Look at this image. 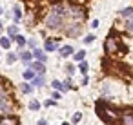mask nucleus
Listing matches in <instances>:
<instances>
[{
	"mask_svg": "<svg viewBox=\"0 0 133 125\" xmlns=\"http://www.w3.org/2000/svg\"><path fill=\"white\" fill-rule=\"evenodd\" d=\"M15 40H17V44H18L20 47H24V44H26V38H24V36L18 35V36H15Z\"/></svg>",
	"mask_w": 133,
	"mask_h": 125,
	"instance_id": "a878e982",
	"label": "nucleus"
},
{
	"mask_svg": "<svg viewBox=\"0 0 133 125\" xmlns=\"http://www.w3.org/2000/svg\"><path fill=\"white\" fill-rule=\"evenodd\" d=\"M18 58H20L22 62H29V60L33 58V53H29V51H24V53H20V54H18Z\"/></svg>",
	"mask_w": 133,
	"mask_h": 125,
	"instance_id": "f8f14e48",
	"label": "nucleus"
},
{
	"mask_svg": "<svg viewBox=\"0 0 133 125\" xmlns=\"http://www.w3.org/2000/svg\"><path fill=\"white\" fill-rule=\"evenodd\" d=\"M78 69H80V73L86 76V73H88V69H89V65H88V62H80V65H78Z\"/></svg>",
	"mask_w": 133,
	"mask_h": 125,
	"instance_id": "aec40b11",
	"label": "nucleus"
},
{
	"mask_svg": "<svg viewBox=\"0 0 133 125\" xmlns=\"http://www.w3.org/2000/svg\"><path fill=\"white\" fill-rule=\"evenodd\" d=\"M93 40H95V36H93V35H88V36L84 38V44H91Z\"/></svg>",
	"mask_w": 133,
	"mask_h": 125,
	"instance_id": "bb28decb",
	"label": "nucleus"
},
{
	"mask_svg": "<svg viewBox=\"0 0 133 125\" xmlns=\"http://www.w3.org/2000/svg\"><path fill=\"white\" fill-rule=\"evenodd\" d=\"M0 83H4V78H2V76H0Z\"/></svg>",
	"mask_w": 133,
	"mask_h": 125,
	"instance_id": "c9c22d12",
	"label": "nucleus"
},
{
	"mask_svg": "<svg viewBox=\"0 0 133 125\" xmlns=\"http://www.w3.org/2000/svg\"><path fill=\"white\" fill-rule=\"evenodd\" d=\"M80 29H82V26H80V24H73V27H69L66 33H68L69 36H77V35L80 33Z\"/></svg>",
	"mask_w": 133,
	"mask_h": 125,
	"instance_id": "6e6552de",
	"label": "nucleus"
},
{
	"mask_svg": "<svg viewBox=\"0 0 133 125\" xmlns=\"http://www.w3.org/2000/svg\"><path fill=\"white\" fill-rule=\"evenodd\" d=\"M53 89H57V91H68V87L62 82H58V80H53Z\"/></svg>",
	"mask_w": 133,
	"mask_h": 125,
	"instance_id": "4468645a",
	"label": "nucleus"
},
{
	"mask_svg": "<svg viewBox=\"0 0 133 125\" xmlns=\"http://www.w3.org/2000/svg\"><path fill=\"white\" fill-rule=\"evenodd\" d=\"M62 20H64V18H62L60 15H57V13L51 11V13L48 15V18H46V26H48L49 29H60V27H62Z\"/></svg>",
	"mask_w": 133,
	"mask_h": 125,
	"instance_id": "7ed1b4c3",
	"label": "nucleus"
},
{
	"mask_svg": "<svg viewBox=\"0 0 133 125\" xmlns=\"http://www.w3.org/2000/svg\"><path fill=\"white\" fill-rule=\"evenodd\" d=\"M131 22H133V17H131Z\"/></svg>",
	"mask_w": 133,
	"mask_h": 125,
	"instance_id": "58836bf2",
	"label": "nucleus"
},
{
	"mask_svg": "<svg viewBox=\"0 0 133 125\" xmlns=\"http://www.w3.org/2000/svg\"><path fill=\"white\" fill-rule=\"evenodd\" d=\"M31 69H33V71H37L40 76H44V73H46V67H44V64H40V62L31 64Z\"/></svg>",
	"mask_w": 133,
	"mask_h": 125,
	"instance_id": "0eeeda50",
	"label": "nucleus"
},
{
	"mask_svg": "<svg viewBox=\"0 0 133 125\" xmlns=\"http://www.w3.org/2000/svg\"><path fill=\"white\" fill-rule=\"evenodd\" d=\"M69 15L71 17H75V18H84V9H82V6H71L69 7Z\"/></svg>",
	"mask_w": 133,
	"mask_h": 125,
	"instance_id": "39448f33",
	"label": "nucleus"
},
{
	"mask_svg": "<svg viewBox=\"0 0 133 125\" xmlns=\"http://www.w3.org/2000/svg\"><path fill=\"white\" fill-rule=\"evenodd\" d=\"M8 35L9 36H18V27L17 26H9L8 27Z\"/></svg>",
	"mask_w": 133,
	"mask_h": 125,
	"instance_id": "dca6fc26",
	"label": "nucleus"
},
{
	"mask_svg": "<svg viewBox=\"0 0 133 125\" xmlns=\"http://www.w3.org/2000/svg\"><path fill=\"white\" fill-rule=\"evenodd\" d=\"M120 15L126 17V18H131V17H133V7H126V9H122Z\"/></svg>",
	"mask_w": 133,
	"mask_h": 125,
	"instance_id": "f3484780",
	"label": "nucleus"
},
{
	"mask_svg": "<svg viewBox=\"0 0 133 125\" xmlns=\"http://www.w3.org/2000/svg\"><path fill=\"white\" fill-rule=\"evenodd\" d=\"M33 56H35V58H37L40 64H44V62H46V58H48V56H46V54H44L40 49H35V51H33Z\"/></svg>",
	"mask_w": 133,
	"mask_h": 125,
	"instance_id": "9b49d317",
	"label": "nucleus"
},
{
	"mask_svg": "<svg viewBox=\"0 0 133 125\" xmlns=\"http://www.w3.org/2000/svg\"><path fill=\"white\" fill-rule=\"evenodd\" d=\"M0 45H2L4 49H9L11 47V40L9 38H0Z\"/></svg>",
	"mask_w": 133,
	"mask_h": 125,
	"instance_id": "6ab92c4d",
	"label": "nucleus"
},
{
	"mask_svg": "<svg viewBox=\"0 0 133 125\" xmlns=\"http://www.w3.org/2000/svg\"><path fill=\"white\" fill-rule=\"evenodd\" d=\"M0 98H4V92H2V91H0Z\"/></svg>",
	"mask_w": 133,
	"mask_h": 125,
	"instance_id": "f704fd0d",
	"label": "nucleus"
},
{
	"mask_svg": "<svg viewBox=\"0 0 133 125\" xmlns=\"http://www.w3.org/2000/svg\"><path fill=\"white\" fill-rule=\"evenodd\" d=\"M97 112H98V116H100L104 121H108V123L117 121L118 116H120L115 109H111V107H109L108 103H104V101H98V103H97Z\"/></svg>",
	"mask_w": 133,
	"mask_h": 125,
	"instance_id": "f257e3e1",
	"label": "nucleus"
},
{
	"mask_svg": "<svg viewBox=\"0 0 133 125\" xmlns=\"http://www.w3.org/2000/svg\"><path fill=\"white\" fill-rule=\"evenodd\" d=\"M62 125H69V123H68V121H64V123H62Z\"/></svg>",
	"mask_w": 133,
	"mask_h": 125,
	"instance_id": "e433bc0d",
	"label": "nucleus"
},
{
	"mask_svg": "<svg viewBox=\"0 0 133 125\" xmlns=\"http://www.w3.org/2000/svg\"><path fill=\"white\" fill-rule=\"evenodd\" d=\"M73 56H75V60H78V62H84V56H86V51H78V53H75Z\"/></svg>",
	"mask_w": 133,
	"mask_h": 125,
	"instance_id": "4be33fe9",
	"label": "nucleus"
},
{
	"mask_svg": "<svg viewBox=\"0 0 133 125\" xmlns=\"http://www.w3.org/2000/svg\"><path fill=\"white\" fill-rule=\"evenodd\" d=\"M0 125H18V118L11 116V114H6V116L0 118Z\"/></svg>",
	"mask_w": 133,
	"mask_h": 125,
	"instance_id": "20e7f679",
	"label": "nucleus"
},
{
	"mask_svg": "<svg viewBox=\"0 0 133 125\" xmlns=\"http://www.w3.org/2000/svg\"><path fill=\"white\" fill-rule=\"evenodd\" d=\"M44 47H46V51H55L58 45H57V42H51V40H46V44H44Z\"/></svg>",
	"mask_w": 133,
	"mask_h": 125,
	"instance_id": "ddd939ff",
	"label": "nucleus"
},
{
	"mask_svg": "<svg viewBox=\"0 0 133 125\" xmlns=\"http://www.w3.org/2000/svg\"><path fill=\"white\" fill-rule=\"evenodd\" d=\"M33 85H35V87H42V85H44V76H35Z\"/></svg>",
	"mask_w": 133,
	"mask_h": 125,
	"instance_id": "a211bd4d",
	"label": "nucleus"
},
{
	"mask_svg": "<svg viewBox=\"0 0 133 125\" xmlns=\"http://www.w3.org/2000/svg\"><path fill=\"white\" fill-rule=\"evenodd\" d=\"M120 125H133V114L131 112H124L120 116Z\"/></svg>",
	"mask_w": 133,
	"mask_h": 125,
	"instance_id": "423d86ee",
	"label": "nucleus"
},
{
	"mask_svg": "<svg viewBox=\"0 0 133 125\" xmlns=\"http://www.w3.org/2000/svg\"><path fill=\"white\" fill-rule=\"evenodd\" d=\"M18 60V54H15V53H9L8 54V64H13V62H17Z\"/></svg>",
	"mask_w": 133,
	"mask_h": 125,
	"instance_id": "5701e85b",
	"label": "nucleus"
},
{
	"mask_svg": "<svg viewBox=\"0 0 133 125\" xmlns=\"http://www.w3.org/2000/svg\"><path fill=\"white\" fill-rule=\"evenodd\" d=\"M126 27H128V31H133V22H128Z\"/></svg>",
	"mask_w": 133,
	"mask_h": 125,
	"instance_id": "7c9ffc66",
	"label": "nucleus"
},
{
	"mask_svg": "<svg viewBox=\"0 0 133 125\" xmlns=\"http://www.w3.org/2000/svg\"><path fill=\"white\" fill-rule=\"evenodd\" d=\"M29 109H31V111H37V109H40V103H38L37 100H33V101H29Z\"/></svg>",
	"mask_w": 133,
	"mask_h": 125,
	"instance_id": "393cba45",
	"label": "nucleus"
},
{
	"mask_svg": "<svg viewBox=\"0 0 133 125\" xmlns=\"http://www.w3.org/2000/svg\"><path fill=\"white\" fill-rule=\"evenodd\" d=\"M20 89H22V92H26V94H28V92H31V91H33V87H31V85H29V83H22V87H20Z\"/></svg>",
	"mask_w": 133,
	"mask_h": 125,
	"instance_id": "b1692460",
	"label": "nucleus"
},
{
	"mask_svg": "<svg viewBox=\"0 0 133 125\" xmlns=\"http://www.w3.org/2000/svg\"><path fill=\"white\" fill-rule=\"evenodd\" d=\"M66 73H68V74H73V73H75V67H73V65H66Z\"/></svg>",
	"mask_w": 133,
	"mask_h": 125,
	"instance_id": "c85d7f7f",
	"label": "nucleus"
},
{
	"mask_svg": "<svg viewBox=\"0 0 133 125\" xmlns=\"http://www.w3.org/2000/svg\"><path fill=\"white\" fill-rule=\"evenodd\" d=\"M38 125H48V121L46 120H38Z\"/></svg>",
	"mask_w": 133,
	"mask_h": 125,
	"instance_id": "72a5a7b5",
	"label": "nucleus"
},
{
	"mask_svg": "<svg viewBox=\"0 0 133 125\" xmlns=\"http://www.w3.org/2000/svg\"><path fill=\"white\" fill-rule=\"evenodd\" d=\"M80 118H82V114H80V112H75V116H73V123H78Z\"/></svg>",
	"mask_w": 133,
	"mask_h": 125,
	"instance_id": "cd10ccee",
	"label": "nucleus"
},
{
	"mask_svg": "<svg viewBox=\"0 0 133 125\" xmlns=\"http://www.w3.org/2000/svg\"><path fill=\"white\" fill-rule=\"evenodd\" d=\"M0 31H2V24H0Z\"/></svg>",
	"mask_w": 133,
	"mask_h": 125,
	"instance_id": "4c0bfd02",
	"label": "nucleus"
},
{
	"mask_svg": "<svg viewBox=\"0 0 133 125\" xmlns=\"http://www.w3.org/2000/svg\"><path fill=\"white\" fill-rule=\"evenodd\" d=\"M13 11H15V13H13V17H15V20L18 22V20L22 18V11H20V7H18V6H17V7H15Z\"/></svg>",
	"mask_w": 133,
	"mask_h": 125,
	"instance_id": "412c9836",
	"label": "nucleus"
},
{
	"mask_svg": "<svg viewBox=\"0 0 133 125\" xmlns=\"http://www.w3.org/2000/svg\"><path fill=\"white\" fill-rule=\"evenodd\" d=\"M91 27H98V20H93L91 22Z\"/></svg>",
	"mask_w": 133,
	"mask_h": 125,
	"instance_id": "2f4dec72",
	"label": "nucleus"
},
{
	"mask_svg": "<svg viewBox=\"0 0 133 125\" xmlns=\"http://www.w3.org/2000/svg\"><path fill=\"white\" fill-rule=\"evenodd\" d=\"M24 78H26V80H35V71H33L31 67L26 69V71H24Z\"/></svg>",
	"mask_w": 133,
	"mask_h": 125,
	"instance_id": "2eb2a0df",
	"label": "nucleus"
},
{
	"mask_svg": "<svg viewBox=\"0 0 133 125\" xmlns=\"http://www.w3.org/2000/svg\"><path fill=\"white\" fill-rule=\"evenodd\" d=\"M46 105H48V107H51V105H55V101H53V100H48V101H46Z\"/></svg>",
	"mask_w": 133,
	"mask_h": 125,
	"instance_id": "473e14b6",
	"label": "nucleus"
},
{
	"mask_svg": "<svg viewBox=\"0 0 133 125\" xmlns=\"http://www.w3.org/2000/svg\"><path fill=\"white\" fill-rule=\"evenodd\" d=\"M69 54H73V47H71V45H64V47H60V56L68 58Z\"/></svg>",
	"mask_w": 133,
	"mask_h": 125,
	"instance_id": "9d476101",
	"label": "nucleus"
},
{
	"mask_svg": "<svg viewBox=\"0 0 133 125\" xmlns=\"http://www.w3.org/2000/svg\"><path fill=\"white\" fill-rule=\"evenodd\" d=\"M28 44H29V47H33V49H37V42H35V40H29Z\"/></svg>",
	"mask_w": 133,
	"mask_h": 125,
	"instance_id": "c756f323",
	"label": "nucleus"
},
{
	"mask_svg": "<svg viewBox=\"0 0 133 125\" xmlns=\"http://www.w3.org/2000/svg\"><path fill=\"white\" fill-rule=\"evenodd\" d=\"M104 51H106V54H108V56H113V54H117V53H124V47L120 45V40H118L117 36L109 35V36L106 38Z\"/></svg>",
	"mask_w": 133,
	"mask_h": 125,
	"instance_id": "f03ea898",
	"label": "nucleus"
},
{
	"mask_svg": "<svg viewBox=\"0 0 133 125\" xmlns=\"http://www.w3.org/2000/svg\"><path fill=\"white\" fill-rule=\"evenodd\" d=\"M0 109L6 111V112H9L11 111V101L8 98H0Z\"/></svg>",
	"mask_w": 133,
	"mask_h": 125,
	"instance_id": "1a4fd4ad",
	"label": "nucleus"
}]
</instances>
